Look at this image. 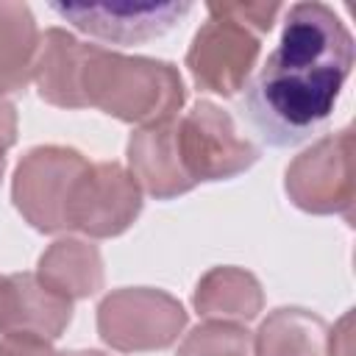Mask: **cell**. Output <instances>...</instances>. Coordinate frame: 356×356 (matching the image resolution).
Masks as SVG:
<instances>
[{"label": "cell", "instance_id": "obj_15", "mask_svg": "<svg viewBox=\"0 0 356 356\" xmlns=\"http://www.w3.org/2000/svg\"><path fill=\"white\" fill-rule=\"evenodd\" d=\"M253 356H328V325L306 309H275L253 337Z\"/></svg>", "mask_w": 356, "mask_h": 356}, {"label": "cell", "instance_id": "obj_20", "mask_svg": "<svg viewBox=\"0 0 356 356\" xmlns=\"http://www.w3.org/2000/svg\"><path fill=\"white\" fill-rule=\"evenodd\" d=\"M17 142V108L11 100L0 97V178L6 170V153Z\"/></svg>", "mask_w": 356, "mask_h": 356}, {"label": "cell", "instance_id": "obj_17", "mask_svg": "<svg viewBox=\"0 0 356 356\" xmlns=\"http://www.w3.org/2000/svg\"><path fill=\"white\" fill-rule=\"evenodd\" d=\"M178 356H253V337L242 323L206 320L184 337Z\"/></svg>", "mask_w": 356, "mask_h": 356}, {"label": "cell", "instance_id": "obj_7", "mask_svg": "<svg viewBox=\"0 0 356 356\" xmlns=\"http://www.w3.org/2000/svg\"><path fill=\"white\" fill-rule=\"evenodd\" d=\"M206 11L209 19L200 25L186 50V70L200 89L231 97L248 86V78L259 61L261 36L222 14L217 3H211Z\"/></svg>", "mask_w": 356, "mask_h": 356}, {"label": "cell", "instance_id": "obj_13", "mask_svg": "<svg viewBox=\"0 0 356 356\" xmlns=\"http://www.w3.org/2000/svg\"><path fill=\"white\" fill-rule=\"evenodd\" d=\"M192 303L200 317L206 320H225V323H248L253 320L261 306L264 295L256 281L242 267H211L195 286Z\"/></svg>", "mask_w": 356, "mask_h": 356}, {"label": "cell", "instance_id": "obj_4", "mask_svg": "<svg viewBox=\"0 0 356 356\" xmlns=\"http://www.w3.org/2000/svg\"><path fill=\"white\" fill-rule=\"evenodd\" d=\"M186 325L178 298L153 286H125L106 295L97 306L100 339L122 353L170 348Z\"/></svg>", "mask_w": 356, "mask_h": 356}, {"label": "cell", "instance_id": "obj_14", "mask_svg": "<svg viewBox=\"0 0 356 356\" xmlns=\"http://www.w3.org/2000/svg\"><path fill=\"white\" fill-rule=\"evenodd\" d=\"M36 275L58 295L78 300L103 289V259L83 239H58L39 256Z\"/></svg>", "mask_w": 356, "mask_h": 356}, {"label": "cell", "instance_id": "obj_2", "mask_svg": "<svg viewBox=\"0 0 356 356\" xmlns=\"http://www.w3.org/2000/svg\"><path fill=\"white\" fill-rule=\"evenodd\" d=\"M78 83L83 108H100L139 128L178 117L186 100L184 78L170 61L122 56L97 44H89Z\"/></svg>", "mask_w": 356, "mask_h": 356}, {"label": "cell", "instance_id": "obj_1", "mask_svg": "<svg viewBox=\"0 0 356 356\" xmlns=\"http://www.w3.org/2000/svg\"><path fill=\"white\" fill-rule=\"evenodd\" d=\"M353 67V36L331 6L286 8L284 31L259 75L245 86V114L273 147L312 139L334 114Z\"/></svg>", "mask_w": 356, "mask_h": 356}, {"label": "cell", "instance_id": "obj_5", "mask_svg": "<svg viewBox=\"0 0 356 356\" xmlns=\"http://www.w3.org/2000/svg\"><path fill=\"white\" fill-rule=\"evenodd\" d=\"M89 159L72 147L42 145L22 156L14 170L11 197L17 211L42 234L67 231V206Z\"/></svg>", "mask_w": 356, "mask_h": 356}, {"label": "cell", "instance_id": "obj_16", "mask_svg": "<svg viewBox=\"0 0 356 356\" xmlns=\"http://www.w3.org/2000/svg\"><path fill=\"white\" fill-rule=\"evenodd\" d=\"M39 28L25 3L0 0V97L19 92L33 78Z\"/></svg>", "mask_w": 356, "mask_h": 356}, {"label": "cell", "instance_id": "obj_3", "mask_svg": "<svg viewBox=\"0 0 356 356\" xmlns=\"http://www.w3.org/2000/svg\"><path fill=\"white\" fill-rule=\"evenodd\" d=\"M175 147L195 186L234 178L259 161V147L239 134L234 117L211 100H197L186 114L175 117Z\"/></svg>", "mask_w": 356, "mask_h": 356}, {"label": "cell", "instance_id": "obj_10", "mask_svg": "<svg viewBox=\"0 0 356 356\" xmlns=\"http://www.w3.org/2000/svg\"><path fill=\"white\" fill-rule=\"evenodd\" d=\"M72 320V300L50 289L36 273L0 278V334L58 339Z\"/></svg>", "mask_w": 356, "mask_h": 356}, {"label": "cell", "instance_id": "obj_18", "mask_svg": "<svg viewBox=\"0 0 356 356\" xmlns=\"http://www.w3.org/2000/svg\"><path fill=\"white\" fill-rule=\"evenodd\" d=\"M217 8L228 17H234L236 22H242L245 28H250L259 36L270 33L278 14L284 11L281 3H217Z\"/></svg>", "mask_w": 356, "mask_h": 356}, {"label": "cell", "instance_id": "obj_11", "mask_svg": "<svg viewBox=\"0 0 356 356\" xmlns=\"http://www.w3.org/2000/svg\"><path fill=\"white\" fill-rule=\"evenodd\" d=\"M128 172L156 200H172L195 189L186 178L175 147V117L142 125L128 139Z\"/></svg>", "mask_w": 356, "mask_h": 356}, {"label": "cell", "instance_id": "obj_19", "mask_svg": "<svg viewBox=\"0 0 356 356\" xmlns=\"http://www.w3.org/2000/svg\"><path fill=\"white\" fill-rule=\"evenodd\" d=\"M0 356H61V353L53 350L50 339L31 337V334H3Z\"/></svg>", "mask_w": 356, "mask_h": 356}, {"label": "cell", "instance_id": "obj_21", "mask_svg": "<svg viewBox=\"0 0 356 356\" xmlns=\"http://www.w3.org/2000/svg\"><path fill=\"white\" fill-rule=\"evenodd\" d=\"M61 356H106L100 350H70V353H61Z\"/></svg>", "mask_w": 356, "mask_h": 356}, {"label": "cell", "instance_id": "obj_9", "mask_svg": "<svg viewBox=\"0 0 356 356\" xmlns=\"http://www.w3.org/2000/svg\"><path fill=\"white\" fill-rule=\"evenodd\" d=\"M64 22L111 44H142L172 31L192 3H156V0H106V3H53Z\"/></svg>", "mask_w": 356, "mask_h": 356}, {"label": "cell", "instance_id": "obj_8", "mask_svg": "<svg viewBox=\"0 0 356 356\" xmlns=\"http://www.w3.org/2000/svg\"><path fill=\"white\" fill-rule=\"evenodd\" d=\"M139 211L142 189L134 175L117 161H89L67 206V231L108 239L128 231Z\"/></svg>", "mask_w": 356, "mask_h": 356}, {"label": "cell", "instance_id": "obj_6", "mask_svg": "<svg viewBox=\"0 0 356 356\" xmlns=\"http://www.w3.org/2000/svg\"><path fill=\"white\" fill-rule=\"evenodd\" d=\"M289 200L309 214H342L350 220L353 209V128L323 136L303 150L284 178Z\"/></svg>", "mask_w": 356, "mask_h": 356}, {"label": "cell", "instance_id": "obj_12", "mask_svg": "<svg viewBox=\"0 0 356 356\" xmlns=\"http://www.w3.org/2000/svg\"><path fill=\"white\" fill-rule=\"evenodd\" d=\"M89 44L78 42L64 28H47L39 36V53L33 61V83L39 97L58 108H83L81 100V64Z\"/></svg>", "mask_w": 356, "mask_h": 356}]
</instances>
